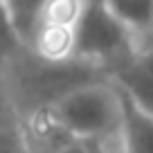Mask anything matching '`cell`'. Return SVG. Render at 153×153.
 <instances>
[{
    "mask_svg": "<svg viewBox=\"0 0 153 153\" xmlns=\"http://www.w3.org/2000/svg\"><path fill=\"white\" fill-rule=\"evenodd\" d=\"M5 59H0V131H5L7 126L14 120V108H11L9 101V92H7V81H5V65H2Z\"/></svg>",
    "mask_w": 153,
    "mask_h": 153,
    "instance_id": "cell-9",
    "label": "cell"
},
{
    "mask_svg": "<svg viewBox=\"0 0 153 153\" xmlns=\"http://www.w3.org/2000/svg\"><path fill=\"white\" fill-rule=\"evenodd\" d=\"M27 48L43 59H54V61L70 59L74 56V27L41 23Z\"/></svg>",
    "mask_w": 153,
    "mask_h": 153,
    "instance_id": "cell-6",
    "label": "cell"
},
{
    "mask_svg": "<svg viewBox=\"0 0 153 153\" xmlns=\"http://www.w3.org/2000/svg\"><path fill=\"white\" fill-rule=\"evenodd\" d=\"M113 79L131 99L153 113V48L135 50L110 70Z\"/></svg>",
    "mask_w": 153,
    "mask_h": 153,
    "instance_id": "cell-4",
    "label": "cell"
},
{
    "mask_svg": "<svg viewBox=\"0 0 153 153\" xmlns=\"http://www.w3.org/2000/svg\"><path fill=\"white\" fill-rule=\"evenodd\" d=\"M135 52V38L106 2L88 0L81 18L74 25V56L95 61L113 70L120 61Z\"/></svg>",
    "mask_w": 153,
    "mask_h": 153,
    "instance_id": "cell-3",
    "label": "cell"
},
{
    "mask_svg": "<svg viewBox=\"0 0 153 153\" xmlns=\"http://www.w3.org/2000/svg\"><path fill=\"white\" fill-rule=\"evenodd\" d=\"M5 5L9 9L11 23H14L20 41L25 45H29V41H32L34 32L38 27L45 0H5Z\"/></svg>",
    "mask_w": 153,
    "mask_h": 153,
    "instance_id": "cell-8",
    "label": "cell"
},
{
    "mask_svg": "<svg viewBox=\"0 0 153 153\" xmlns=\"http://www.w3.org/2000/svg\"><path fill=\"white\" fill-rule=\"evenodd\" d=\"M117 90H120V97H122L120 137H122L124 153H153V113L137 106L120 86H117Z\"/></svg>",
    "mask_w": 153,
    "mask_h": 153,
    "instance_id": "cell-5",
    "label": "cell"
},
{
    "mask_svg": "<svg viewBox=\"0 0 153 153\" xmlns=\"http://www.w3.org/2000/svg\"><path fill=\"white\" fill-rule=\"evenodd\" d=\"M14 153H90V149H88V142L79 140V142H72V144H68V146L43 149V151H27V149L18 146V151H14Z\"/></svg>",
    "mask_w": 153,
    "mask_h": 153,
    "instance_id": "cell-10",
    "label": "cell"
},
{
    "mask_svg": "<svg viewBox=\"0 0 153 153\" xmlns=\"http://www.w3.org/2000/svg\"><path fill=\"white\" fill-rule=\"evenodd\" d=\"M9 101L16 120L43 106H54L61 97L81 86L110 79L108 70L81 56L43 59L27 45L2 61Z\"/></svg>",
    "mask_w": 153,
    "mask_h": 153,
    "instance_id": "cell-1",
    "label": "cell"
},
{
    "mask_svg": "<svg viewBox=\"0 0 153 153\" xmlns=\"http://www.w3.org/2000/svg\"><path fill=\"white\" fill-rule=\"evenodd\" d=\"M65 128L83 142H106L122 131V97L113 79L95 81L68 92L54 104Z\"/></svg>",
    "mask_w": 153,
    "mask_h": 153,
    "instance_id": "cell-2",
    "label": "cell"
},
{
    "mask_svg": "<svg viewBox=\"0 0 153 153\" xmlns=\"http://www.w3.org/2000/svg\"><path fill=\"white\" fill-rule=\"evenodd\" d=\"M104 2L131 29L133 38L144 36L153 29V0H104Z\"/></svg>",
    "mask_w": 153,
    "mask_h": 153,
    "instance_id": "cell-7",
    "label": "cell"
}]
</instances>
